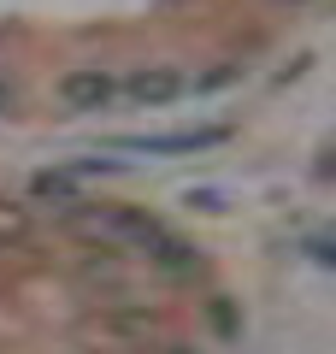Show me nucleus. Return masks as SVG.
<instances>
[{
	"label": "nucleus",
	"mask_w": 336,
	"mask_h": 354,
	"mask_svg": "<svg viewBox=\"0 0 336 354\" xmlns=\"http://www.w3.org/2000/svg\"><path fill=\"white\" fill-rule=\"evenodd\" d=\"M77 225L95 230V236H112V242H130V248H153L165 236L160 218L136 213V207H112V213H77Z\"/></svg>",
	"instance_id": "f257e3e1"
},
{
	"label": "nucleus",
	"mask_w": 336,
	"mask_h": 354,
	"mask_svg": "<svg viewBox=\"0 0 336 354\" xmlns=\"http://www.w3.org/2000/svg\"><path fill=\"white\" fill-rule=\"evenodd\" d=\"M230 142L224 124H200V130H165V136H112L118 153H200V148H218Z\"/></svg>",
	"instance_id": "f03ea898"
},
{
	"label": "nucleus",
	"mask_w": 336,
	"mask_h": 354,
	"mask_svg": "<svg viewBox=\"0 0 336 354\" xmlns=\"http://www.w3.org/2000/svg\"><path fill=\"white\" fill-rule=\"evenodd\" d=\"M53 95H59L65 113H100V106L118 101V77H106V71H65Z\"/></svg>",
	"instance_id": "7ed1b4c3"
},
{
	"label": "nucleus",
	"mask_w": 336,
	"mask_h": 354,
	"mask_svg": "<svg viewBox=\"0 0 336 354\" xmlns=\"http://www.w3.org/2000/svg\"><path fill=\"white\" fill-rule=\"evenodd\" d=\"M124 88H130V101H136V106H165V101L183 95V77H177V71H136Z\"/></svg>",
	"instance_id": "20e7f679"
},
{
	"label": "nucleus",
	"mask_w": 336,
	"mask_h": 354,
	"mask_svg": "<svg viewBox=\"0 0 336 354\" xmlns=\"http://www.w3.org/2000/svg\"><path fill=\"white\" fill-rule=\"evenodd\" d=\"M30 195H36L41 207H59V213H77V171H36L30 177Z\"/></svg>",
	"instance_id": "39448f33"
},
{
	"label": "nucleus",
	"mask_w": 336,
	"mask_h": 354,
	"mask_svg": "<svg viewBox=\"0 0 336 354\" xmlns=\"http://www.w3.org/2000/svg\"><path fill=\"white\" fill-rule=\"evenodd\" d=\"M30 230H36L30 207H24V201H6V195H0V248H18V242H30Z\"/></svg>",
	"instance_id": "423d86ee"
},
{
	"label": "nucleus",
	"mask_w": 336,
	"mask_h": 354,
	"mask_svg": "<svg viewBox=\"0 0 336 354\" xmlns=\"http://www.w3.org/2000/svg\"><path fill=\"white\" fill-rule=\"evenodd\" d=\"M153 260H160V266H171V272H189V266H195V254H189V242H171V236H160V242H153Z\"/></svg>",
	"instance_id": "0eeeda50"
},
{
	"label": "nucleus",
	"mask_w": 336,
	"mask_h": 354,
	"mask_svg": "<svg viewBox=\"0 0 336 354\" xmlns=\"http://www.w3.org/2000/svg\"><path fill=\"white\" fill-rule=\"evenodd\" d=\"M183 201H189V207H207V213H218V207H224V201H218V189H189Z\"/></svg>",
	"instance_id": "6e6552de"
},
{
	"label": "nucleus",
	"mask_w": 336,
	"mask_h": 354,
	"mask_svg": "<svg viewBox=\"0 0 336 354\" xmlns=\"http://www.w3.org/2000/svg\"><path fill=\"white\" fill-rule=\"evenodd\" d=\"M12 113V83H0V118Z\"/></svg>",
	"instance_id": "1a4fd4ad"
}]
</instances>
